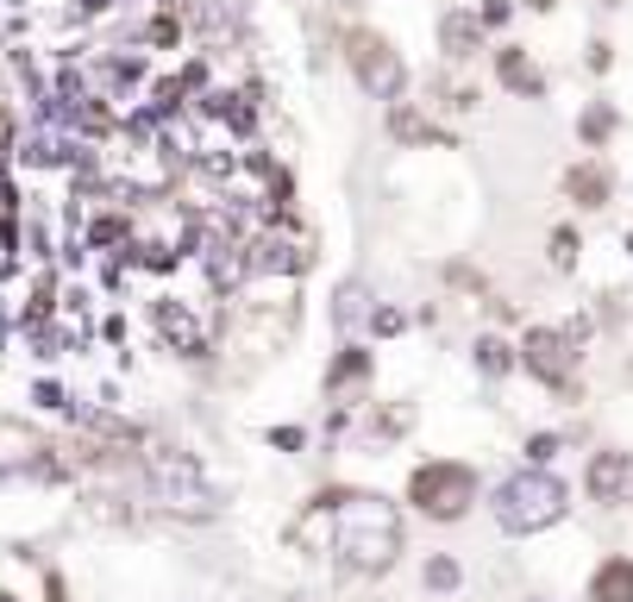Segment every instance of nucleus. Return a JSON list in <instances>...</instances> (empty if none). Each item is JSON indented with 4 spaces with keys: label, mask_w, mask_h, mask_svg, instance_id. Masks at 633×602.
Masks as SVG:
<instances>
[{
    "label": "nucleus",
    "mask_w": 633,
    "mask_h": 602,
    "mask_svg": "<svg viewBox=\"0 0 633 602\" xmlns=\"http://www.w3.org/2000/svg\"><path fill=\"white\" fill-rule=\"evenodd\" d=\"M295 540L307 546H332V558L345 571H389L402 552V521L382 496H357V490H332L307 508V521L295 527Z\"/></svg>",
    "instance_id": "f257e3e1"
},
{
    "label": "nucleus",
    "mask_w": 633,
    "mask_h": 602,
    "mask_svg": "<svg viewBox=\"0 0 633 602\" xmlns=\"http://www.w3.org/2000/svg\"><path fill=\"white\" fill-rule=\"evenodd\" d=\"M564 515V483L546 471H521L502 483V496H496V521L508 533H533V527H552Z\"/></svg>",
    "instance_id": "f03ea898"
},
{
    "label": "nucleus",
    "mask_w": 633,
    "mask_h": 602,
    "mask_svg": "<svg viewBox=\"0 0 633 602\" xmlns=\"http://www.w3.org/2000/svg\"><path fill=\"white\" fill-rule=\"evenodd\" d=\"M151 483H157V496L170 502V508H182V515H214V490L202 483L195 458H182V452H151Z\"/></svg>",
    "instance_id": "7ed1b4c3"
},
{
    "label": "nucleus",
    "mask_w": 633,
    "mask_h": 602,
    "mask_svg": "<svg viewBox=\"0 0 633 602\" xmlns=\"http://www.w3.org/2000/svg\"><path fill=\"white\" fill-rule=\"evenodd\" d=\"M471 496H477V477L464 471V465H421V471H414V502H421L427 515H439V521L464 515Z\"/></svg>",
    "instance_id": "20e7f679"
},
{
    "label": "nucleus",
    "mask_w": 633,
    "mask_h": 602,
    "mask_svg": "<svg viewBox=\"0 0 633 602\" xmlns=\"http://www.w3.org/2000/svg\"><path fill=\"white\" fill-rule=\"evenodd\" d=\"M352 70H357V82H364L377 100L402 95V57L382 45V38H370V32H352Z\"/></svg>",
    "instance_id": "39448f33"
},
{
    "label": "nucleus",
    "mask_w": 633,
    "mask_h": 602,
    "mask_svg": "<svg viewBox=\"0 0 633 602\" xmlns=\"http://www.w3.org/2000/svg\"><path fill=\"white\" fill-rule=\"evenodd\" d=\"M527 371H539L546 383H564V376H571V339H564V333H546V326H533V333H527Z\"/></svg>",
    "instance_id": "423d86ee"
},
{
    "label": "nucleus",
    "mask_w": 633,
    "mask_h": 602,
    "mask_svg": "<svg viewBox=\"0 0 633 602\" xmlns=\"http://www.w3.org/2000/svg\"><path fill=\"white\" fill-rule=\"evenodd\" d=\"M188 20L207 45H227L232 32L245 25V0H188Z\"/></svg>",
    "instance_id": "0eeeda50"
},
{
    "label": "nucleus",
    "mask_w": 633,
    "mask_h": 602,
    "mask_svg": "<svg viewBox=\"0 0 633 602\" xmlns=\"http://www.w3.org/2000/svg\"><path fill=\"white\" fill-rule=\"evenodd\" d=\"M157 326H163V339H176V351H207V333L195 326V314L182 308V301H157Z\"/></svg>",
    "instance_id": "6e6552de"
},
{
    "label": "nucleus",
    "mask_w": 633,
    "mask_h": 602,
    "mask_svg": "<svg viewBox=\"0 0 633 602\" xmlns=\"http://www.w3.org/2000/svg\"><path fill=\"white\" fill-rule=\"evenodd\" d=\"M621 490H628V452H602V458L589 465V496L614 502Z\"/></svg>",
    "instance_id": "1a4fd4ad"
},
{
    "label": "nucleus",
    "mask_w": 633,
    "mask_h": 602,
    "mask_svg": "<svg viewBox=\"0 0 633 602\" xmlns=\"http://www.w3.org/2000/svg\"><path fill=\"white\" fill-rule=\"evenodd\" d=\"M589 597L596 602H633V558H608L596 583H589Z\"/></svg>",
    "instance_id": "9d476101"
},
{
    "label": "nucleus",
    "mask_w": 633,
    "mask_h": 602,
    "mask_svg": "<svg viewBox=\"0 0 633 602\" xmlns=\"http://www.w3.org/2000/svg\"><path fill=\"white\" fill-rule=\"evenodd\" d=\"M477 38H483L477 13H452V20L439 25V45H446V57H471V50H477Z\"/></svg>",
    "instance_id": "9b49d317"
},
{
    "label": "nucleus",
    "mask_w": 633,
    "mask_h": 602,
    "mask_svg": "<svg viewBox=\"0 0 633 602\" xmlns=\"http://www.w3.org/2000/svg\"><path fill=\"white\" fill-rule=\"evenodd\" d=\"M564 189H571L583 207H602V201H608V170H602V164H577V170L564 176Z\"/></svg>",
    "instance_id": "f8f14e48"
},
{
    "label": "nucleus",
    "mask_w": 633,
    "mask_h": 602,
    "mask_svg": "<svg viewBox=\"0 0 633 602\" xmlns=\"http://www.w3.org/2000/svg\"><path fill=\"white\" fill-rule=\"evenodd\" d=\"M496 63H502V82L514 88V95H539V88H546V82H539V70H533V63L521 57V50H502Z\"/></svg>",
    "instance_id": "ddd939ff"
},
{
    "label": "nucleus",
    "mask_w": 633,
    "mask_h": 602,
    "mask_svg": "<svg viewBox=\"0 0 633 602\" xmlns=\"http://www.w3.org/2000/svg\"><path fill=\"white\" fill-rule=\"evenodd\" d=\"M477 364H483L489 376H502L508 364H514V358H508V346H502V339H477Z\"/></svg>",
    "instance_id": "4468645a"
},
{
    "label": "nucleus",
    "mask_w": 633,
    "mask_h": 602,
    "mask_svg": "<svg viewBox=\"0 0 633 602\" xmlns=\"http://www.w3.org/2000/svg\"><path fill=\"white\" fill-rule=\"evenodd\" d=\"M552 264H558V270L577 264V232H571V226H558V232H552Z\"/></svg>",
    "instance_id": "2eb2a0df"
},
{
    "label": "nucleus",
    "mask_w": 633,
    "mask_h": 602,
    "mask_svg": "<svg viewBox=\"0 0 633 602\" xmlns=\"http://www.w3.org/2000/svg\"><path fill=\"white\" fill-rule=\"evenodd\" d=\"M608 132H614V113H608V107H589V113H583V139H589V145H602Z\"/></svg>",
    "instance_id": "dca6fc26"
},
{
    "label": "nucleus",
    "mask_w": 633,
    "mask_h": 602,
    "mask_svg": "<svg viewBox=\"0 0 633 602\" xmlns=\"http://www.w3.org/2000/svg\"><path fill=\"white\" fill-rule=\"evenodd\" d=\"M364 364H370L364 351H345V358L332 364V376H327V383H357V376H364Z\"/></svg>",
    "instance_id": "f3484780"
},
{
    "label": "nucleus",
    "mask_w": 633,
    "mask_h": 602,
    "mask_svg": "<svg viewBox=\"0 0 633 602\" xmlns=\"http://www.w3.org/2000/svg\"><path fill=\"white\" fill-rule=\"evenodd\" d=\"M427 583H433V590H452V583H458V565H452V558H433V565H427Z\"/></svg>",
    "instance_id": "a211bd4d"
},
{
    "label": "nucleus",
    "mask_w": 633,
    "mask_h": 602,
    "mask_svg": "<svg viewBox=\"0 0 633 602\" xmlns=\"http://www.w3.org/2000/svg\"><path fill=\"white\" fill-rule=\"evenodd\" d=\"M357 314H364V289H345L339 296V321H357Z\"/></svg>",
    "instance_id": "6ab92c4d"
},
{
    "label": "nucleus",
    "mask_w": 633,
    "mask_h": 602,
    "mask_svg": "<svg viewBox=\"0 0 633 602\" xmlns=\"http://www.w3.org/2000/svg\"><path fill=\"white\" fill-rule=\"evenodd\" d=\"M176 32H182V25L170 20V13H163V20L151 25V45H176Z\"/></svg>",
    "instance_id": "aec40b11"
},
{
    "label": "nucleus",
    "mask_w": 633,
    "mask_h": 602,
    "mask_svg": "<svg viewBox=\"0 0 633 602\" xmlns=\"http://www.w3.org/2000/svg\"><path fill=\"white\" fill-rule=\"evenodd\" d=\"M552 452H558V440H552V433H539V440H533V446H527V458H533V465H546Z\"/></svg>",
    "instance_id": "412c9836"
},
{
    "label": "nucleus",
    "mask_w": 633,
    "mask_h": 602,
    "mask_svg": "<svg viewBox=\"0 0 633 602\" xmlns=\"http://www.w3.org/2000/svg\"><path fill=\"white\" fill-rule=\"evenodd\" d=\"M370 326H377V333H402V314H395V308H382V314H370Z\"/></svg>",
    "instance_id": "4be33fe9"
},
{
    "label": "nucleus",
    "mask_w": 633,
    "mask_h": 602,
    "mask_svg": "<svg viewBox=\"0 0 633 602\" xmlns=\"http://www.w3.org/2000/svg\"><path fill=\"white\" fill-rule=\"evenodd\" d=\"M508 20V0H489V7H483V20L477 25H502Z\"/></svg>",
    "instance_id": "5701e85b"
},
{
    "label": "nucleus",
    "mask_w": 633,
    "mask_h": 602,
    "mask_svg": "<svg viewBox=\"0 0 633 602\" xmlns=\"http://www.w3.org/2000/svg\"><path fill=\"white\" fill-rule=\"evenodd\" d=\"M0 602H7V597H0Z\"/></svg>",
    "instance_id": "b1692460"
}]
</instances>
